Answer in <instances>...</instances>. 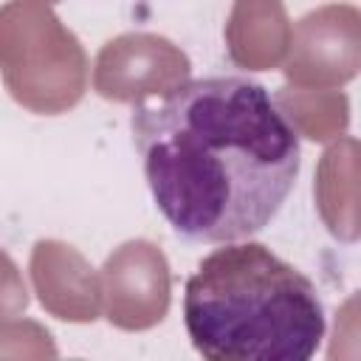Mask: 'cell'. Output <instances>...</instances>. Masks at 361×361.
I'll list each match as a JSON object with an SVG mask.
<instances>
[{"mask_svg":"<svg viewBox=\"0 0 361 361\" xmlns=\"http://www.w3.org/2000/svg\"><path fill=\"white\" fill-rule=\"evenodd\" d=\"M133 144L164 220L195 243L262 231L299 175V135L276 99L245 76L180 82L135 104Z\"/></svg>","mask_w":361,"mask_h":361,"instance_id":"cell-1","label":"cell"},{"mask_svg":"<svg viewBox=\"0 0 361 361\" xmlns=\"http://www.w3.org/2000/svg\"><path fill=\"white\" fill-rule=\"evenodd\" d=\"M183 322L212 361H307L324 338L316 285L262 243H223L186 279Z\"/></svg>","mask_w":361,"mask_h":361,"instance_id":"cell-2","label":"cell"}]
</instances>
